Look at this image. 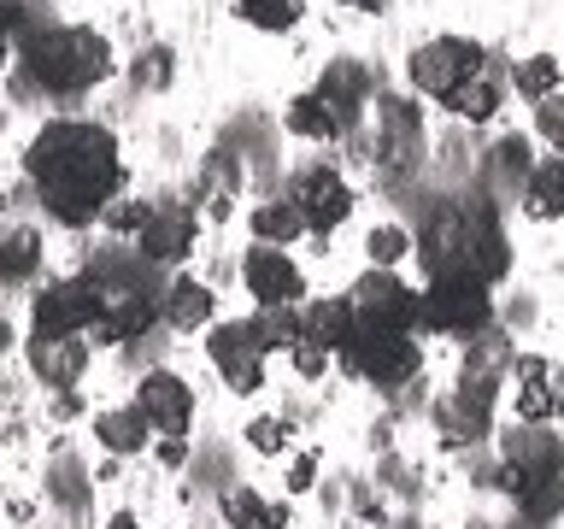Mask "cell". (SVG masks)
<instances>
[{"mask_svg": "<svg viewBox=\"0 0 564 529\" xmlns=\"http://www.w3.org/2000/svg\"><path fill=\"white\" fill-rule=\"evenodd\" d=\"M24 171H30L35 194H42L47 218H59L65 229L95 224L123 188L118 141L106 123H88V118H53L47 130H35Z\"/></svg>", "mask_w": 564, "mask_h": 529, "instance_id": "obj_1", "label": "cell"}, {"mask_svg": "<svg viewBox=\"0 0 564 529\" xmlns=\"http://www.w3.org/2000/svg\"><path fill=\"white\" fill-rule=\"evenodd\" d=\"M500 494L518 500V511L529 523H553L564 511V441L546 435L541 423L506 435V458H500Z\"/></svg>", "mask_w": 564, "mask_h": 529, "instance_id": "obj_2", "label": "cell"}, {"mask_svg": "<svg viewBox=\"0 0 564 529\" xmlns=\"http://www.w3.org/2000/svg\"><path fill=\"white\" fill-rule=\"evenodd\" d=\"M112 71V47L88 24H47L24 47V88H47V95H83Z\"/></svg>", "mask_w": 564, "mask_h": 529, "instance_id": "obj_3", "label": "cell"}, {"mask_svg": "<svg viewBox=\"0 0 564 529\" xmlns=\"http://www.w3.org/2000/svg\"><path fill=\"white\" fill-rule=\"evenodd\" d=\"M141 264H148V259H141ZM141 264H100V271H95V282H100L95 335H100V342H135V335L153 330L165 289L153 294L148 277H141Z\"/></svg>", "mask_w": 564, "mask_h": 529, "instance_id": "obj_4", "label": "cell"}, {"mask_svg": "<svg viewBox=\"0 0 564 529\" xmlns=\"http://www.w3.org/2000/svg\"><path fill=\"white\" fill-rule=\"evenodd\" d=\"M494 317L482 277H430V294H417V324L435 335H482Z\"/></svg>", "mask_w": 564, "mask_h": 529, "instance_id": "obj_5", "label": "cell"}, {"mask_svg": "<svg viewBox=\"0 0 564 529\" xmlns=\"http://www.w3.org/2000/svg\"><path fill=\"white\" fill-rule=\"evenodd\" d=\"M341 359L352 377L377 382V388H405L423 370V347L412 335H382V330H352V342L341 347Z\"/></svg>", "mask_w": 564, "mask_h": 529, "instance_id": "obj_6", "label": "cell"}, {"mask_svg": "<svg viewBox=\"0 0 564 529\" xmlns=\"http://www.w3.org/2000/svg\"><path fill=\"white\" fill-rule=\"evenodd\" d=\"M347 306H352V324L359 330H382V335H412L417 330V294L405 289L394 271H377V264L352 282Z\"/></svg>", "mask_w": 564, "mask_h": 529, "instance_id": "obj_7", "label": "cell"}, {"mask_svg": "<svg viewBox=\"0 0 564 529\" xmlns=\"http://www.w3.org/2000/svg\"><path fill=\"white\" fill-rule=\"evenodd\" d=\"M488 65V53L476 47V42H465V35H435V42H423L417 53H412V88L417 95H430V100H447L453 88H465L476 71Z\"/></svg>", "mask_w": 564, "mask_h": 529, "instance_id": "obj_8", "label": "cell"}, {"mask_svg": "<svg viewBox=\"0 0 564 529\" xmlns=\"http://www.w3.org/2000/svg\"><path fill=\"white\" fill-rule=\"evenodd\" d=\"M100 317V282L95 271L88 277H65V282H47L30 306V335H83L88 324Z\"/></svg>", "mask_w": 564, "mask_h": 529, "instance_id": "obj_9", "label": "cell"}, {"mask_svg": "<svg viewBox=\"0 0 564 529\" xmlns=\"http://www.w3.org/2000/svg\"><path fill=\"white\" fill-rule=\"evenodd\" d=\"M289 201H294L300 218H306V229H317V236H329V229H341L352 218V188H347V176L329 171V165L300 171L289 183Z\"/></svg>", "mask_w": 564, "mask_h": 529, "instance_id": "obj_10", "label": "cell"}, {"mask_svg": "<svg viewBox=\"0 0 564 529\" xmlns=\"http://www.w3.org/2000/svg\"><path fill=\"white\" fill-rule=\"evenodd\" d=\"M494 388H500V377H470V370H465L453 395L435 406V423H441V435H447L453 447L488 435V423H494Z\"/></svg>", "mask_w": 564, "mask_h": 529, "instance_id": "obj_11", "label": "cell"}, {"mask_svg": "<svg viewBox=\"0 0 564 529\" xmlns=\"http://www.w3.org/2000/svg\"><path fill=\"white\" fill-rule=\"evenodd\" d=\"M458 212H465V259H470V271L482 282H500L511 271V253H506V229H500V218H494V201L488 194H465Z\"/></svg>", "mask_w": 564, "mask_h": 529, "instance_id": "obj_12", "label": "cell"}, {"mask_svg": "<svg viewBox=\"0 0 564 529\" xmlns=\"http://www.w3.org/2000/svg\"><path fill=\"white\" fill-rule=\"evenodd\" d=\"M377 159L394 176L423 165V118H417L412 100H400V95L377 100Z\"/></svg>", "mask_w": 564, "mask_h": 529, "instance_id": "obj_13", "label": "cell"}, {"mask_svg": "<svg viewBox=\"0 0 564 529\" xmlns=\"http://www.w3.org/2000/svg\"><path fill=\"white\" fill-rule=\"evenodd\" d=\"M241 277H247V294L259 300V306H300V294H306V277H300V264L282 253V247H247L241 259Z\"/></svg>", "mask_w": 564, "mask_h": 529, "instance_id": "obj_14", "label": "cell"}, {"mask_svg": "<svg viewBox=\"0 0 564 529\" xmlns=\"http://www.w3.org/2000/svg\"><path fill=\"white\" fill-rule=\"evenodd\" d=\"M194 236H200L194 212L159 201L153 218L141 224V236H135V259H148V264H183V259L194 253Z\"/></svg>", "mask_w": 564, "mask_h": 529, "instance_id": "obj_15", "label": "cell"}, {"mask_svg": "<svg viewBox=\"0 0 564 529\" xmlns=\"http://www.w3.org/2000/svg\"><path fill=\"white\" fill-rule=\"evenodd\" d=\"M206 353H212L218 377L236 388V395H259L264 388V353H259V342H253L247 324H218L212 342H206Z\"/></svg>", "mask_w": 564, "mask_h": 529, "instance_id": "obj_16", "label": "cell"}, {"mask_svg": "<svg viewBox=\"0 0 564 529\" xmlns=\"http://www.w3.org/2000/svg\"><path fill=\"white\" fill-rule=\"evenodd\" d=\"M135 406L159 435H188V423H194V388L176 370H148L135 388Z\"/></svg>", "mask_w": 564, "mask_h": 529, "instance_id": "obj_17", "label": "cell"}, {"mask_svg": "<svg viewBox=\"0 0 564 529\" xmlns=\"http://www.w3.org/2000/svg\"><path fill=\"white\" fill-rule=\"evenodd\" d=\"M24 359L35 370V382L47 388H77V377L88 370V342L83 335H30Z\"/></svg>", "mask_w": 564, "mask_h": 529, "instance_id": "obj_18", "label": "cell"}, {"mask_svg": "<svg viewBox=\"0 0 564 529\" xmlns=\"http://www.w3.org/2000/svg\"><path fill=\"white\" fill-rule=\"evenodd\" d=\"M352 306L347 300H312V306H300V342L324 347V353H341L352 342Z\"/></svg>", "mask_w": 564, "mask_h": 529, "instance_id": "obj_19", "label": "cell"}, {"mask_svg": "<svg viewBox=\"0 0 564 529\" xmlns=\"http://www.w3.org/2000/svg\"><path fill=\"white\" fill-rule=\"evenodd\" d=\"M317 95L329 100V112L341 118V130H352V123L365 118V100H370V77L359 65H347V60H335L329 71H324V88Z\"/></svg>", "mask_w": 564, "mask_h": 529, "instance_id": "obj_20", "label": "cell"}, {"mask_svg": "<svg viewBox=\"0 0 564 529\" xmlns=\"http://www.w3.org/2000/svg\"><path fill=\"white\" fill-rule=\"evenodd\" d=\"M212 306H218V300H212V289L206 282H194V277H176V282H165V300H159V312H165V324L171 330H206L212 324Z\"/></svg>", "mask_w": 564, "mask_h": 529, "instance_id": "obj_21", "label": "cell"}, {"mask_svg": "<svg viewBox=\"0 0 564 529\" xmlns=\"http://www.w3.org/2000/svg\"><path fill=\"white\" fill-rule=\"evenodd\" d=\"M523 212H529V218H541V224L564 218V153L541 159V165L529 171V183H523Z\"/></svg>", "mask_w": 564, "mask_h": 529, "instance_id": "obj_22", "label": "cell"}, {"mask_svg": "<svg viewBox=\"0 0 564 529\" xmlns=\"http://www.w3.org/2000/svg\"><path fill=\"white\" fill-rule=\"evenodd\" d=\"M148 430H153V423L141 418V406H112V412L95 418V441H100V447L112 453V458L141 453V447H148Z\"/></svg>", "mask_w": 564, "mask_h": 529, "instance_id": "obj_23", "label": "cell"}, {"mask_svg": "<svg viewBox=\"0 0 564 529\" xmlns=\"http://www.w3.org/2000/svg\"><path fill=\"white\" fill-rule=\"evenodd\" d=\"M282 130L300 136V141H335V136H347L324 95H294L289 106H282Z\"/></svg>", "mask_w": 564, "mask_h": 529, "instance_id": "obj_24", "label": "cell"}, {"mask_svg": "<svg viewBox=\"0 0 564 529\" xmlns=\"http://www.w3.org/2000/svg\"><path fill=\"white\" fill-rule=\"evenodd\" d=\"M500 95H506V88H500V77H494V65H482L465 88H453L441 106H447L453 118H465V123H488L494 112H500Z\"/></svg>", "mask_w": 564, "mask_h": 529, "instance_id": "obj_25", "label": "cell"}, {"mask_svg": "<svg viewBox=\"0 0 564 529\" xmlns=\"http://www.w3.org/2000/svg\"><path fill=\"white\" fill-rule=\"evenodd\" d=\"M529 171H535V153H529V141L523 136H500L488 148V183L511 194V188H523L529 183Z\"/></svg>", "mask_w": 564, "mask_h": 529, "instance_id": "obj_26", "label": "cell"}, {"mask_svg": "<svg viewBox=\"0 0 564 529\" xmlns=\"http://www.w3.org/2000/svg\"><path fill=\"white\" fill-rule=\"evenodd\" d=\"M247 224H253V236H259L264 247H289V241H300V236H306V218L294 212V201H289V194H276V201H259V206H253V218H247Z\"/></svg>", "mask_w": 564, "mask_h": 529, "instance_id": "obj_27", "label": "cell"}, {"mask_svg": "<svg viewBox=\"0 0 564 529\" xmlns=\"http://www.w3.org/2000/svg\"><path fill=\"white\" fill-rule=\"evenodd\" d=\"M236 194H241V159H236V153H212L206 171H200V201H206V212H212V218H224Z\"/></svg>", "mask_w": 564, "mask_h": 529, "instance_id": "obj_28", "label": "cell"}, {"mask_svg": "<svg viewBox=\"0 0 564 529\" xmlns=\"http://www.w3.org/2000/svg\"><path fill=\"white\" fill-rule=\"evenodd\" d=\"M42 271V236L35 229H0V282H30Z\"/></svg>", "mask_w": 564, "mask_h": 529, "instance_id": "obj_29", "label": "cell"}, {"mask_svg": "<svg viewBox=\"0 0 564 529\" xmlns=\"http://www.w3.org/2000/svg\"><path fill=\"white\" fill-rule=\"evenodd\" d=\"M247 330H253V342L259 353H289L300 347V306H259L253 317H247Z\"/></svg>", "mask_w": 564, "mask_h": 529, "instance_id": "obj_30", "label": "cell"}, {"mask_svg": "<svg viewBox=\"0 0 564 529\" xmlns=\"http://www.w3.org/2000/svg\"><path fill=\"white\" fill-rule=\"evenodd\" d=\"M218 506H224L229 529H264V523L289 518V506H264V500H259V488H247V483L224 488V494H218Z\"/></svg>", "mask_w": 564, "mask_h": 529, "instance_id": "obj_31", "label": "cell"}, {"mask_svg": "<svg viewBox=\"0 0 564 529\" xmlns=\"http://www.w3.org/2000/svg\"><path fill=\"white\" fill-rule=\"evenodd\" d=\"M511 83H518L523 100H546V95H558V83H564V60H553V53H529V60L511 65Z\"/></svg>", "mask_w": 564, "mask_h": 529, "instance_id": "obj_32", "label": "cell"}, {"mask_svg": "<svg viewBox=\"0 0 564 529\" xmlns=\"http://www.w3.org/2000/svg\"><path fill=\"white\" fill-rule=\"evenodd\" d=\"M236 12H241L253 30H271V35H282V30H294L300 0H236Z\"/></svg>", "mask_w": 564, "mask_h": 529, "instance_id": "obj_33", "label": "cell"}, {"mask_svg": "<svg viewBox=\"0 0 564 529\" xmlns=\"http://www.w3.org/2000/svg\"><path fill=\"white\" fill-rule=\"evenodd\" d=\"M365 253H370V264H377V271H388V264H400L405 253H412V236H405L400 224H377L365 236Z\"/></svg>", "mask_w": 564, "mask_h": 529, "instance_id": "obj_34", "label": "cell"}, {"mask_svg": "<svg viewBox=\"0 0 564 529\" xmlns=\"http://www.w3.org/2000/svg\"><path fill=\"white\" fill-rule=\"evenodd\" d=\"M171 47H148V53H135V65H130V83L135 88H171Z\"/></svg>", "mask_w": 564, "mask_h": 529, "instance_id": "obj_35", "label": "cell"}, {"mask_svg": "<svg viewBox=\"0 0 564 529\" xmlns=\"http://www.w3.org/2000/svg\"><path fill=\"white\" fill-rule=\"evenodd\" d=\"M518 418H523V423L558 418V395H553L546 382H518Z\"/></svg>", "mask_w": 564, "mask_h": 529, "instance_id": "obj_36", "label": "cell"}, {"mask_svg": "<svg viewBox=\"0 0 564 529\" xmlns=\"http://www.w3.org/2000/svg\"><path fill=\"white\" fill-rule=\"evenodd\" d=\"M148 218H153L148 201H112L100 212V224L112 229V236H141V224H148Z\"/></svg>", "mask_w": 564, "mask_h": 529, "instance_id": "obj_37", "label": "cell"}, {"mask_svg": "<svg viewBox=\"0 0 564 529\" xmlns=\"http://www.w3.org/2000/svg\"><path fill=\"white\" fill-rule=\"evenodd\" d=\"M247 447L264 453V458H276L282 447H289V423H282V418H253V423H247Z\"/></svg>", "mask_w": 564, "mask_h": 529, "instance_id": "obj_38", "label": "cell"}, {"mask_svg": "<svg viewBox=\"0 0 564 529\" xmlns=\"http://www.w3.org/2000/svg\"><path fill=\"white\" fill-rule=\"evenodd\" d=\"M535 130H541V141H546L553 153H564V95L535 100Z\"/></svg>", "mask_w": 564, "mask_h": 529, "instance_id": "obj_39", "label": "cell"}, {"mask_svg": "<svg viewBox=\"0 0 564 529\" xmlns=\"http://www.w3.org/2000/svg\"><path fill=\"white\" fill-rule=\"evenodd\" d=\"M289 359H294V370H300V377H324V370H329V353L324 347H312V342H300V347H289Z\"/></svg>", "mask_w": 564, "mask_h": 529, "instance_id": "obj_40", "label": "cell"}, {"mask_svg": "<svg viewBox=\"0 0 564 529\" xmlns=\"http://www.w3.org/2000/svg\"><path fill=\"white\" fill-rule=\"evenodd\" d=\"M153 458H159V465H165V471H176V465H183V458H188V435H165V441H159V447H153Z\"/></svg>", "mask_w": 564, "mask_h": 529, "instance_id": "obj_41", "label": "cell"}, {"mask_svg": "<svg viewBox=\"0 0 564 529\" xmlns=\"http://www.w3.org/2000/svg\"><path fill=\"white\" fill-rule=\"evenodd\" d=\"M312 476H317V453H300L294 465H289V488H294V494H306V488H312Z\"/></svg>", "mask_w": 564, "mask_h": 529, "instance_id": "obj_42", "label": "cell"}, {"mask_svg": "<svg viewBox=\"0 0 564 529\" xmlns=\"http://www.w3.org/2000/svg\"><path fill=\"white\" fill-rule=\"evenodd\" d=\"M83 412V400L70 395V388H59V400H53V418H77Z\"/></svg>", "mask_w": 564, "mask_h": 529, "instance_id": "obj_43", "label": "cell"}, {"mask_svg": "<svg viewBox=\"0 0 564 529\" xmlns=\"http://www.w3.org/2000/svg\"><path fill=\"white\" fill-rule=\"evenodd\" d=\"M106 529H141V518H135V511H112V523H106Z\"/></svg>", "mask_w": 564, "mask_h": 529, "instance_id": "obj_44", "label": "cell"}, {"mask_svg": "<svg viewBox=\"0 0 564 529\" xmlns=\"http://www.w3.org/2000/svg\"><path fill=\"white\" fill-rule=\"evenodd\" d=\"M7 60H12V35H7V24H0V71H7Z\"/></svg>", "mask_w": 564, "mask_h": 529, "instance_id": "obj_45", "label": "cell"}, {"mask_svg": "<svg viewBox=\"0 0 564 529\" xmlns=\"http://www.w3.org/2000/svg\"><path fill=\"white\" fill-rule=\"evenodd\" d=\"M352 7H365V12H377V7H382V0H352Z\"/></svg>", "mask_w": 564, "mask_h": 529, "instance_id": "obj_46", "label": "cell"}, {"mask_svg": "<svg viewBox=\"0 0 564 529\" xmlns=\"http://www.w3.org/2000/svg\"><path fill=\"white\" fill-rule=\"evenodd\" d=\"M264 529H289V518H276V523H264Z\"/></svg>", "mask_w": 564, "mask_h": 529, "instance_id": "obj_47", "label": "cell"}, {"mask_svg": "<svg viewBox=\"0 0 564 529\" xmlns=\"http://www.w3.org/2000/svg\"><path fill=\"white\" fill-rule=\"evenodd\" d=\"M558 418H564V395H558Z\"/></svg>", "mask_w": 564, "mask_h": 529, "instance_id": "obj_48", "label": "cell"}]
</instances>
